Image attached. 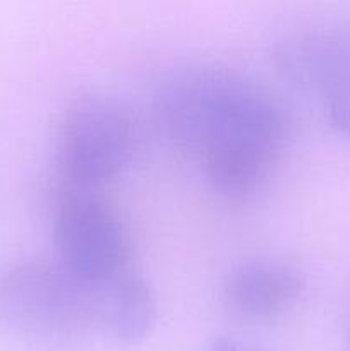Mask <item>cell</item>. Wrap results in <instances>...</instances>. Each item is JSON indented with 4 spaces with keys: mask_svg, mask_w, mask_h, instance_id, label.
<instances>
[{
    "mask_svg": "<svg viewBox=\"0 0 350 351\" xmlns=\"http://www.w3.org/2000/svg\"><path fill=\"white\" fill-rule=\"evenodd\" d=\"M208 351H263L247 343L235 341V339H218Z\"/></svg>",
    "mask_w": 350,
    "mask_h": 351,
    "instance_id": "obj_8",
    "label": "cell"
},
{
    "mask_svg": "<svg viewBox=\"0 0 350 351\" xmlns=\"http://www.w3.org/2000/svg\"><path fill=\"white\" fill-rule=\"evenodd\" d=\"M57 263L72 276L100 283L129 269V235L106 202L72 194L60 202L54 219Z\"/></svg>",
    "mask_w": 350,
    "mask_h": 351,
    "instance_id": "obj_5",
    "label": "cell"
},
{
    "mask_svg": "<svg viewBox=\"0 0 350 351\" xmlns=\"http://www.w3.org/2000/svg\"><path fill=\"white\" fill-rule=\"evenodd\" d=\"M0 322L19 335L47 343L103 339L102 281L79 280L57 261H26L3 267Z\"/></svg>",
    "mask_w": 350,
    "mask_h": 351,
    "instance_id": "obj_2",
    "label": "cell"
},
{
    "mask_svg": "<svg viewBox=\"0 0 350 351\" xmlns=\"http://www.w3.org/2000/svg\"><path fill=\"white\" fill-rule=\"evenodd\" d=\"M137 123L126 103L113 96L78 98L58 127L57 163L62 178L75 191L113 180L130 163Z\"/></svg>",
    "mask_w": 350,
    "mask_h": 351,
    "instance_id": "obj_3",
    "label": "cell"
},
{
    "mask_svg": "<svg viewBox=\"0 0 350 351\" xmlns=\"http://www.w3.org/2000/svg\"><path fill=\"white\" fill-rule=\"evenodd\" d=\"M167 136L198 158L213 191L249 199L266 184L290 137V119L273 93L218 65L168 75L156 95Z\"/></svg>",
    "mask_w": 350,
    "mask_h": 351,
    "instance_id": "obj_1",
    "label": "cell"
},
{
    "mask_svg": "<svg viewBox=\"0 0 350 351\" xmlns=\"http://www.w3.org/2000/svg\"><path fill=\"white\" fill-rule=\"evenodd\" d=\"M156 315V295L141 274L126 269L102 281L103 339L137 345L153 331Z\"/></svg>",
    "mask_w": 350,
    "mask_h": 351,
    "instance_id": "obj_7",
    "label": "cell"
},
{
    "mask_svg": "<svg viewBox=\"0 0 350 351\" xmlns=\"http://www.w3.org/2000/svg\"><path fill=\"white\" fill-rule=\"evenodd\" d=\"M271 58L281 79L319 99L329 125L350 139V23L288 31Z\"/></svg>",
    "mask_w": 350,
    "mask_h": 351,
    "instance_id": "obj_4",
    "label": "cell"
},
{
    "mask_svg": "<svg viewBox=\"0 0 350 351\" xmlns=\"http://www.w3.org/2000/svg\"><path fill=\"white\" fill-rule=\"evenodd\" d=\"M304 291V278L292 264L253 259L226 274L222 297L226 311L244 322H263L290 311Z\"/></svg>",
    "mask_w": 350,
    "mask_h": 351,
    "instance_id": "obj_6",
    "label": "cell"
},
{
    "mask_svg": "<svg viewBox=\"0 0 350 351\" xmlns=\"http://www.w3.org/2000/svg\"><path fill=\"white\" fill-rule=\"evenodd\" d=\"M349 348H350V331H349Z\"/></svg>",
    "mask_w": 350,
    "mask_h": 351,
    "instance_id": "obj_9",
    "label": "cell"
}]
</instances>
